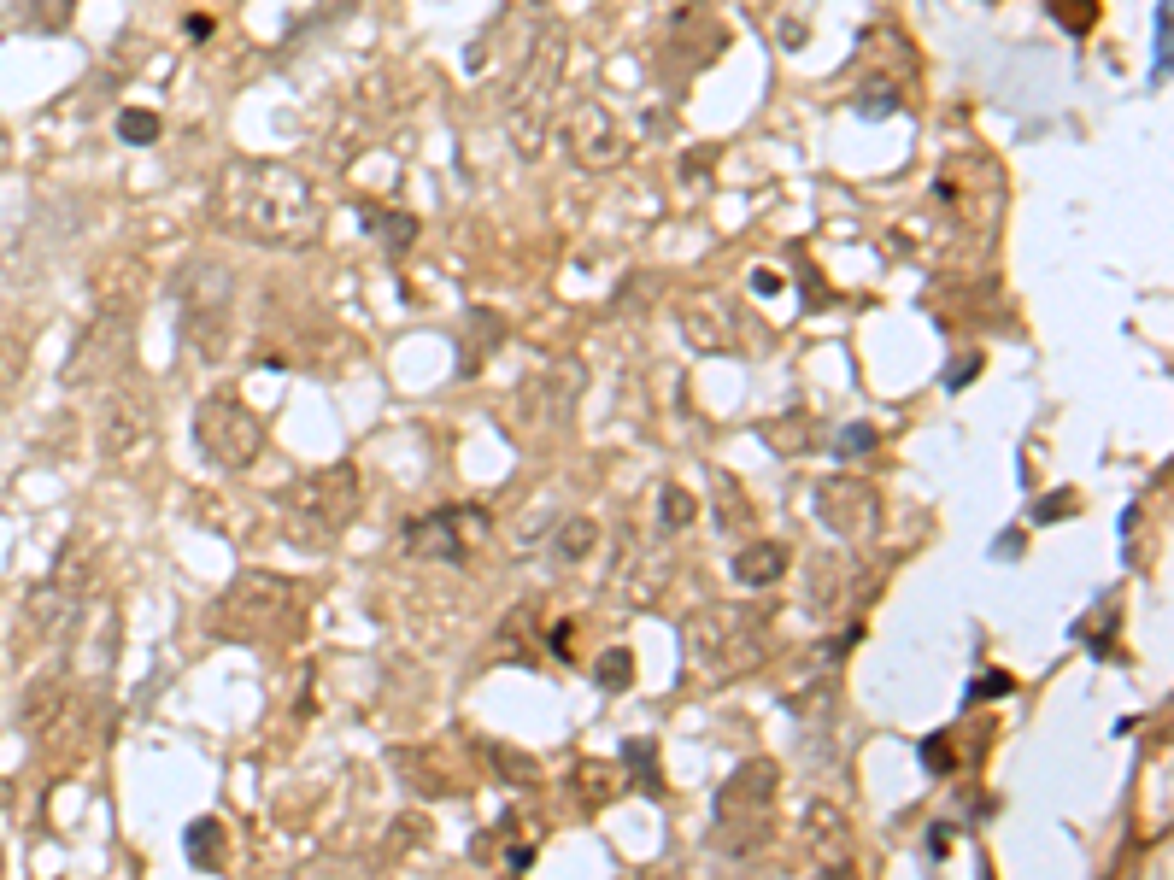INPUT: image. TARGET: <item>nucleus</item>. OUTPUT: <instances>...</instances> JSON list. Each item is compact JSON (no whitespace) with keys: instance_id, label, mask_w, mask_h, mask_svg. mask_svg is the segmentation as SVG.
I'll use <instances>...</instances> for the list:
<instances>
[{"instance_id":"a878e982","label":"nucleus","mask_w":1174,"mask_h":880,"mask_svg":"<svg viewBox=\"0 0 1174 880\" xmlns=\"http://www.w3.org/2000/svg\"><path fill=\"white\" fill-rule=\"evenodd\" d=\"M975 376H981V358L969 352V358H957V364H951V370H946V388H951V394H957V388H969Z\"/></svg>"},{"instance_id":"c756f323","label":"nucleus","mask_w":1174,"mask_h":880,"mask_svg":"<svg viewBox=\"0 0 1174 880\" xmlns=\"http://www.w3.org/2000/svg\"><path fill=\"white\" fill-rule=\"evenodd\" d=\"M946 851H951V828H934L928 834V857H946Z\"/></svg>"},{"instance_id":"7ed1b4c3","label":"nucleus","mask_w":1174,"mask_h":880,"mask_svg":"<svg viewBox=\"0 0 1174 880\" xmlns=\"http://www.w3.org/2000/svg\"><path fill=\"white\" fill-rule=\"evenodd\" d=\"M194 435H200V452H206L212 464H224V470H247V464L259 458V446H265L259 417H253L241 399H229V394L200 399V411H194Z\"/></svg>"},{"instance_id":"f8f14e48","label":"nucleus","mask_w":1174,"mask_h":880,"mask_svg":"<svg viewBox=\"0 0 1174 880\" xmlns=\"http://www.w3.org/2000/svg\"><path fill=\"white\" fill-rule=\"evenodd\" d=\"M59 622H65V599H59V587H42V593L30 599V611H24V634H30V640H53Z\"/></svg>"},{"instance_id":"2eb2a0df","label":"nucleus","mask_w":1174,"mask_h":880,"mask_svg":"<svg viewBox=\"0 0 1174 880\" xmlns=\"http://www.w3.org/2000/svg\"><path fill=\"white\" fill-rule=\"evenodd\" d=\"M623 757H629V769H640V792L658 798V792H664V775H658V751H652V740H629Z\"/></svg>"},{"instance_id":"f03ea898","label":"nucleus","mask_w":1174,"mask_h":880,"mask_svg":"<svg viewBox=\"0 0 1174 880\" xmlns=\"http://www.w3.org/2000/svg\"><path fill=\"white\" fill-rule=\"evenodd\" d=\"M177 306H182V335L188 347L218 352L229 335V306H235V282L224 264H188L177 276Z\"/></svg>"},{"instance_id":"20e7f679","label":"nucleus","mask_w":1174,"mask_h":880,"mask_svg":"<svg viewBox=\"0 0 1174 880\" xmlns=\"http://www.w3.org/2000/svg\"><path fill=\"white\" fill-rule=\"evenodd\" d=\"M769 810H775V769L769 763H746L723 792H717V816L723 828H752V845H764L769 834Z\"/></svg>"},{"instance_id":"1a4fd4ad","label":"nucleus","mask_w":1174,"mask_h":880,"mask_svg":"<svg viewBox=\"0 0 1174 880\" xmlns=\"http://www.w3.org/2000/svg\"><path fill=\"white\" fill-rule=\"evenodd\" d=\"M505 135H511V147H517L523 159H541V147H546V88H535L529 100H511Z\"/></svg>"},{"instance_id":"7c9ffc66","label":"nucleus","mask_w":1174,"mask_h":880,"mask_svg":"<svg viewBox=\"0 0 1174 880\" xmlns=\"http://www.w3.org/2000/svg\"><path fill=\"white\" fill-rule=\"evenodd\" d=\"M188 36H194V42H206V36H212V18H206V12H194V18H188Z\"/></svg>"},{"instance_id":"5701e85b","label":"nucleus","mask_w":1174,"mask_h":880,"mask_svg":"<svg viewBox=\"0 0 1174 880\" xmlns=\"http://www.w3.org/2000/svg\"><path fill=\"white\" fill-rule=\"evenodd\" d=\"M922 769H934V775H946V769H951V740H946V734L922 740Z\"/></svg>"},{"instance_id":"f3484780","label":"nucleus","mask_w":1174,"mask_h":880,"mask_svg":"<svg viewBox=\"0 0 1174 880\" xmlns=\"http://www.w3.org/2000/svg\"><path fill=\"white\" fill-rule=\"evenodd\" d=\"M118 135H124L130 147H153V141H159V118H153V112H141V106H130V112L118 118Z\"/></svg>"},{"instance_id":"0eeeda50","label":"nucleus","mask_w":1174,"mask_h":880,"mask_svg":"<svg viewBox=\"0 0 1174 880\" xmlns=\"http://www.w3.org/2000/svg\"><path fill=\"white\" fill-rule=\"evenodd\" d=\"M816 517L834 528L840 540H858L863 528L875 523V493L869 487H852V482H828L816 493Z\"/></svg>"},{"instance_id":"4be33fe9","label":"nucleus","mask_w":1174,"mask_h":880,"mask_svg":"<svg viewBox=\"0 0 1174 880\" xmlns=\"http://www.w3.org/2000/svg\"><path fill=\"white\" fill-rule=\"evenodd\" d=\"M869 446H875V429H869V423H846V429H840V458H863Z\"/></svg>"},{"instance_id":"2f4dec72","label":"nucleus","mask_w":1174,"mask_h":880,"mask_svg":"<svg viewBox=\"0 0 1174 880\" xmlns=\"http://www.w3.org/2000/svg\"><path fill=\"white\" fill-rule=\"evenodd\" d=\"M552 652H558V658H570V622H558V628H552Z\"/></svg>"},{"instance_id":"c85d7f7f","label":"nucleus","mask_w":1174,"mask_h":880,"mask_svg":"<svg viewBox=\"0 0 1174 880\" xmlns=\"http://www.w3.org/2000/svg\"><path fill=\"white\" fill-rule=\"evenodd\" d=\"M1022 552V534L1010 528V534H998V546H993V558H1016Z\"/></svg>"},{"instance_id":"9d476101","label":"nucleus","mask_w":1174,"mask_h":880,"mask_svg":"<svg viewBox=\"0 0 1174 880\" xmlns=\"http://www.w3.org/2000/svg\"><path fill=\"white\" fill-rule=\"evenodd\" d=\"M406 546L423 558H464V540H458V511H435V517H417L406 523Z\"/></svg>"},{"instance_id":"9b49d317","label":"nucleus","mask_w":1174,"mask_h":880,"mask_svg":"<svg viewBox=\"0 0 1174 880\" xmlns=\"http://www.w3.org/2000/svg\"><path fill=\"white\" fill-rule=\"evenodd\" d=\"M781 570H787V546H746L734 558V581L740 587H769Z\"/></svg>"},{"instance_id":"473e14b6","label":"nucleus","mask_w":1174,"mask_h":880,"mask_svg":"<svg viewBox=\"0 0 1174 880\" xmlns=\"http://www.w3.org/2000/svg\"><path fill=\"white\" fill-rule=\"evenodd\" d=\"M505 863H511V869H529V863H535V851H529V845H511V857H505Z\"/></svg>"},{"instance_id":"dca6fc26","label":"nucleus","mask_w":1174,"mask_h":880,"mask_svg":"<svg viewBox=\"0 0 1174 880\" xmlns=\"http://www.w3.org/2000/svg\"><path fill=\"white\" fill-rule=\"evenodd\" d=\"M593 540H599V528L587 523V517H570V523L558 528V540H552V546H558V558H570V564H576V558L593 552Z\"/></svg>"},{"instance_id":"a211bd4d","label":"nucleus","mask_w":1174,"mask_h":880,"mask_svg":"<svg viewBox=\"0 0 1174 880\" xmlns=\"http://www.w3.org/2000/svg\"><path fill=\"white\" fill-rule=\"evenodd\" d=\"M629 675H634V658L623 652V646L599 658V687H605V693H623V687H629Z\"/></svg>"},{"instance_id":"412c9836","label":"nucleus","mask_w":1174,"mask_h":880,"mask_svg":"<svg viewBox=\"0 0 1174 880\" xmlns=\"http://www.w3.org/2000/svg\"><path fill=\"white\" fill-rule=\"evenodd\" d=\"M576 781H582V792H587V798H593V804H605V798L617 792V775H611L605 763H587V769H582V775H576Z\"/></svg>"},{"instance_id":"ddd939ff","label":"nucleus","mask_w":1174,"mask_h":880,"mask_svg":"<svg viewBox=\"0 0 1174 880\" xmlns=\"http://www.w3.org/2000/svg\"><path fill=\"white\" fill-rule=\"evenodd\" d=\"M182 851H188V863H194V869H212V863H218V851H224V828H218L212 816H200V822L182 834Z\"/></svg>"},{"instance_id":"6e6552de","label":"nucleus","mask_w":1174,"mask_h":880,"mask_svg":"<svg viewBox=\"0 0 1174 880\" xmlns=\"http://www.w3.org/2000/svg\"><path fill=\"white\" fill-rule=\"evenodd\" d=\"M141 440H147V405H141L136 394L112 399V405L100 411V452L118 458V452H136Z\"/></svg>"},{"instance_id":"aec40b11","label":"nucleus","mask_w":1174,"mask_h":880,"mask_svg":"<svg viewBox=\"0 0 1174 880\" xmlns=\"http://www.w3.org/2000/svg\"><path fill=\"white\" fill-rule=\"evenodd\" d=\"M1051 12H1063L1069 36H1086V30H1092V18H1098V0H1051Z\"/></svg>"},{"instance_id":"393cba45","label":"nucleus","mask_w":1174,"mask_h":880,"mask_svg":"<svg viewBox=\"0 0 1174 880\" xmlns=\"http://www.w3.org/2000/svg\"><path fill=\"white\" fill-rule=\"evenodd\" d=\"M1016 687V675H1004V669H987L981 681H975V699H1004Z\"/></svg>"},{"instance_id":"4468645a","label":"nucleus","mask_w":1174,"mask_h":880,"mask_svg":"<svg viewBox=\"0 0 1174 880\" xmlns=\"http://www.w3.org/2000/svg\"><path fill=\"white\" fill-rule=\"evenodd\" d=\"M811 828H816V839H828V845H834V851H828V863H834V869H846V857H852V834H846L840 810H822V804H816Z\"/></svg>"},{"instance_id":"bb28decb","label":"nucleus","mask_w":1174,"mask_h":880,"mask_svg":"<svg viewBox=\"0 0 1174 880\" xmlns=\"http://www.w3.org/2000/svg\"><path fill=\"white\" fill-rule=\"evenodd\" d=\"M1069 511H1075V499H1069V493H1057V499H1039V505H1034L1039 523H1057V517H1069Z\"/></svg>"},{"instance_id":"b1692460","label":"nucleus","mask_w":1174,"mask_h":880,"mask_svg":"<svg viewBox=\"0 0 1174 880\" xmlns=\"http://www.w3.org/2000/svg\"><path fill=\"white\" fill-rule=\"evenodd\" d=\"M1169 0H1157V77H1169Z\"/></svg>"},{"instance_id":"6ab92c4d","label":"nucleus","mask_w":1174,"mask_h":880,"mask_svg":"<svg viewBox=\"0 0 1174 880\" xmlns=\"http://www.w3.org/2000/svg\"><path fill=\"white\" fill-rule=\"evenodd\" d=\"M658 511H664V528H687L699 505H693V493H687V487H664V505H658Z\"/></svg>"},{"instance_id":"f257e3e1","label":"nucleus","mask_w":1174,"mask_h":880,"mask_svg":"<svg viewBox=\"0 0 1174 880\" xmlns=\"http://www.w3.org/2000/svg\"><path fill=\"white\" fill-rule=\"evenodd\" d=\"M212 206L224 212L229 229L271 241V247H300L317 235V194L288 165H229Z\"/></svg>"},{"instance_id":"72a5a7b5","label":"nucleus","mask_w":1174,"mask_h":880,"mask_svg":"<svg viewBox=\"0 0 1174 880\" xmlns=\"http://www.w3.org/2000/svg\"><path fill=\"white\" fill-rule=\"evenodd\" d=\"M0 159H6V135H0Z\"/></svg>"},{"instance_id":"cd10ccee","label":"nucleus","mask_w":1174,"mask_h":880,"mask_svg":"<svg viewBox=\"0 0 1174 880\" xmlns=\"http://www.w3.org/2000/svg\"><path fill=\"white\" fill-rule=\"evenodd\" d=\"M781 288H787V282H781L775 270H752V294H764V300H769V294H781Z\"/></svg>"},{"instance_id":"39448f33","label":"nucleus","mask_w":1174,"mask_h":880,"mask_svg":"<svg viewBox=\"0 0 1174 880\" xmlns=\"http://www.w3.org/2000/svg\"><path fill=\"white\" fill-rule=\"evenodd\" d=\"M124 335H130V317H124V311H100L89 329H83L71 364H65V388H89V382H100V376L112 370L118 347H124Z\"/></svg>"},{"instance_id":"423d86ee","label":"nucleus","mask_w":1174,"mask_h":880,"mask_svg":"<svg viewBox=\"0 0 1174 880\" xmlns=\"http://www.w3.org/2000/svg\"><path fill=\"white\" fill-rule=\"evenodd\" d=\"M570 147H576V159H582L587 171H605V165H617L629 153V135H623V124L599 100H582L570 112Z\"/></svg>"}]
</instances>
